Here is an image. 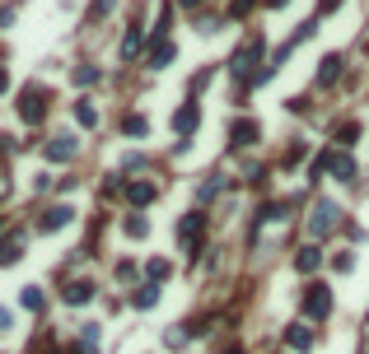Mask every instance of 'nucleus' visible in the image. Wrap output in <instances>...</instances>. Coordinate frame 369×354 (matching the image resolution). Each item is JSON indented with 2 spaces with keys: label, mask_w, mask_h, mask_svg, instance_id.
Here are the masks:
<instances>
[{
  "label": "nucleus",
  "mask_w": 369,
  "mask_h": 354,
  "mask_svg": "<svg viewBox=\"0 0 369 354\" xmlns=\"http://www.w3.org/2000/svg\"><path fill=\"white\" fill-rule=\"evenodd\" d=\"M327 312H332V289H327V285H309V289H304V317L323 321Z\"/></svg>",
  "instance_id": "obj_1"
},
{
  "label": "nucleus",
  "mask_w": 369,
  "mask_h": 354,
  "mask_svg": "<svg viewBox=\"0 0 369 354\" xmlns=\"http://www.w3.org/2000/svg\"><path fill=\"white\" fill-rule=\"evenodd\" d=\"M43 154H47V164H70V159L79 154V140L75 135H52Z\"/></svg>",
  "instance_id": "obj_2"
},
{
  "label": "nucleus",
  "mask_w": 369,
  "mask_h": 354,
  "mask_svg": "<svg viewBox=\"0 0 369 354\" xmlns=\"http://www.w3.org/2000/svg\"><path fill=\"white\" fill-rule=\"evenodd\" d=\"M202 229H206V215H182V224H178V243H182V252H197V238H202Z\"/></svg>",
  "instance_id": "obj_3"
},
{
  "label": "nucleus",
  "mask_w": 369,
  "mask_h": 354,
  "mask_svg": "<svg viewBox=\"0 0 369 354\" xmlns=\"http://www.w3.org/2000/svg\"><path fill=\"white\" fill-rule=\"evenodd\" d=\"M336 219H341V215H336V205H332V200H318L314 219H309V233H314V238H327V233L336 229Z\"/></svg>",
  "instance_id": "obj_4"
},
{
  "label": "nucleus",
  "mask_w": 369,
  "mask_h": 354,
  "mask_svg": "<svg viewBox=\"0 0 369 354\" xmlns=\"http://www.w3.org/2000/svg\"><path fill=\"white\" fill-rule=\"evenodd\" d=\"M70 219H75V210H70V205H52V210L38 215V233H56V229H66Z\"/></svg>",
  "instance_id": "obj_5"
},
{
  "label": "nucleus",
  "mask_w": 369,
  "mask_h": 354,
  "mask_svg": "<svg viewBox=\"0 0 369 354\" xmlns=\"http://www.w3.org/2000/svg\"><path fill=\"white\" fill-rule=\"evenodd\" d=\"M43 112H47V93H43V88H23V98H19V117H23V122H38Z\"/></svg>",
  "instance_id": "obj_6"
},
{
  "label": "nucleus",
  "mask_w": 369,
  "mask_h": 354,
  "mask_svg": "<svg viewBox=\"0 0 369 354\" xmlns=\"http://www.w3.org/2000/svg\"><path fill=\"white\" fill-rule=\"evenodd\" d=\"M258 56H262V42H248L243 52H238L234 61H229V70H234L238 79H248V75H253V66H258ZM253 79H258V75H253Z\"/></svg>",
  "instance_id": "obj_7"
},
{
  "label": "nucleus",
  "mask_w": 369,
  "mask_h": 354,
  "mask_svg": "<svg viewBox=\"0 0 369 354\" xmlns=\"http://www.w3.org/2000/svg\"><path fill=\"white\" fill-rule=\"evenodd\" d=\"M327 168H332L336 182H356V159L341 149V154H327Z\"/></svg>",
  "instance_id": "obj_8"
},
{
  "label": "nucleus",
  "mask_w": 369,
  "mask_h": 354,
  "mask_svg": "<svg viewBox=\"0 0 369 354\" xmlns=\"http://www.w3.org/2000/svg\"><path fill=\"white\" fill-rule=\"evenodd\" d=\"M229 140H234L238 149L258 144V122H248V117H243V122H234V126H229Z\"/></svg>",
  "instance_id": "obj_9"
},
{
  "label": "nucleus",
  "mask_w": 369,
  "mask_h": 354,
  "mask_svg": "<svg viewBox=\"0 0 369 354\" xmlns=\"http://www.w3.org/2000/svg\"><path fill=\"white\" fill-rule=\"evenodd\" d=\"M197 126H202V112H197V108H178V112H173V131H178V135H192Z\"/></svg>",
  "instance_id": "obj_10"
},
{
  "label": "nucleus",
  "mask_w": 369,
  "mask_h": 354,
  "mask_svg": "<svg viewBox=\"0 0 369 354\" xmlns=\"http://www.w3.org/2000/svg\"><path fill=\"white\" fill-rule=\"evenodd\" d=\"M23 256V233H10V238H0V266H14Z\"/></svg>",
  "instance_id": "obj_11"
},
{
  "label": "nucleus",
  "mask_w": 369,
  "mask_h": 354,
  "mask_svg": "<svg viewBox=\"0 0 369 354\" xmlns=\"http://www.w3.org/2000/svg\"><path fill=\"white\" fill-rule=\"evenodd\" d=\"M173 56H178V47L168 42V38H159V47H150V66H155V70H164L168 61H173Z\"/></svg>",
  "instance_id": "obj_12"
},
{
  "label": "nucleus",
  "mask_w": 369,
  "mask_h": 354,
  "mask_svg": "<svg viewBox=\"0 0 369 354\" xmlns=\"http://www.w3.org/2000/svg\"><path fill=\"white\" fill-rule=\"evenodd\" d=\"M126 200H131L136 210L150 205V200H155V182H131V187H126Z\"/></svg>",
  "instance_id": "obj_13"
},
{
  "label": "nucleus",
  "mask_w": 369,
  "mask_h": 354,
  "mask_svg": "<svg viewBox=\"0 0 369 354\" xmlns=\"http://www.w3.org/2000/svg\"><path fill=\"white\" fill-rule=\"evenodd\" d=\"M61 299H66L70 308H75V303H89V299H94V285H89V280H75V285H66V294H61Z\"/></svg>",
  "instance_id": "obj_14"
},
{
  "label": "nucleus",
  "mask_w": 369,
  "mask_h": 354,
  "mask_svg": "<svg viewBox=\"0 0 369 354\" xmlns=\"http://www.w3.org/2000/svg\"><path fill=\"white\" fill-rule=\"evenodd\" d=\"M285 345H290V350H309V345H314V331H309V326H290V331H285Z\"/></svg>",
  "instance_id": "obj_15"
},
{
  "label": "nucleus",
  "mask_w": 369,
  "mask_h": 354,
  "mask_svg": "<svg viewBox=\"0 0 369 354\" xmlns=\"http://www.w3.org/2000/svg\"><path fill=\"white\" fill-rule=\"evenodd\" d=\"M318 261H323V256H318V247H304V252L294 256V266H299L304 275H314V270H318Z\"/></svg>",
  "instance_id": "obj_16"
},
{
  "label": "nucleus",
  "mask_w": 369,
  "mask_h": 354,
  "mask_svg": "<svg viewBox=\"0 0 369 354\" xmlns=\"http://www.w3.org/2000/svg\"><path fill=\"white\" fill-rule=\"evenodd\" d=\"M168 270H173V266H168V261H164V256H155V261H150V266H145V275H150V285H164V280H168Z\"/></svg>",
  "instance_id": "obj_17"
},
{
  "label": "nucleus",
  "mask_w": 369,
  "mask_h": 354,
  "mask_svg": "<svg viewBox=\"0 0 369 354\" xmlns=\"http://www.w3.org/2000/svg\"><path fill=\"white\" fill-rule=\"evenodd\" d=\"M75 122L84 126V131H94V126H99V112H94L89 103H75Z\"/></svg>",
  "instance_id": "obj_18"
},
{
  "label": "nucleus",
  "mask_w": 369,
  "mask_h": 354,
  "mask_svg": "<svg viewBox=\"0 0 369 354\" xmlns=\"http://www.w3.org/2000/svg\"><path fill=\"white\" fill-rule=\"evenodd\" d=\"M145 233H150L145 215H131V219H126V238H145Z\"/></svg>",
  "instance_id": "obj_19"
},
{
  "label": "nucleus",
  "mask_w": 369,
  "mask_h": 354,
  "mask_svg": "<svg viewBox=\"0 0 369 354\" xmlns=\"http://www.w3.org/2000/svg\"><path fill=\"white\" fill-rule=\"evenodd\" d=\"M136 52H141V28H131V33L122 38V61H131Z\"/></svg>",
  "instance_id": "obj_20"
},
{
  "label": "nucleus",
  "mask_w": 369,
  "mask_h": 354,
  "mask_svg": "<svg viewBox=\"0 0 369 354\" xmlns=\"http://www.w3.org/2000/svg\"><path fill=\"white\" fill-rule=\"evenodd\" d=\"M23 308H28V312H43V289H38V285L23 289Z\"/></svg>",
  "instance_id": "obj_21"
},
{
  "label": "nucleus",
  "mask_w": 369,
  "mask_h": 354,
  "mask_svg": "<svg viewBox=\"0 0 369 354\" xmlns=\"http://www.w3.org/2000/svg\"><path fill=\"white\" fill-rule=\"evenodd\" d=\"M336 70H341V56H327V61H323V70H318V79H323V84H332V79H336Z\"/></svg>",
  "instance_id": "obj_22"
},
{
  "label": "nucleus",
  "mask_w": 369,
  "mask_h": 354,
  "mask_svg": "<svg viewBox=\"0 0 369 354\" xmlns=\"http://www.w3.org/2000/svg\"><path fill=\"white\" fill-rule=\"evenodd\" d=\"M155 303H159V289H155V285L136 294V308H155Z\"/></svg>",
  "instance_id": "obj_23"
},
{
  "label": "nucleus",
  "mask_w": 369,
  "mask_h": 354,
  "mask_svg": "<svg viewBox=\"0 0 369 354\" xmlns=\"http://www.w3.org/2000/svg\"><path fill=\"white\" fill-rule=\"evenodd\" d=\"M122 131H126V135H145L150 126H145V117H126V122H122Z\"/></svg>",
  "instance_id": "obj_24"
},
{
  "label": "nucleus",
  "mask_w": 369,
  "mask_h": 354,
  "mask_svg": "<svg viewBox=\"0 0 369 354\" xmlns=\"http://www.w3.org/2000/svg\"><path fill=\"white\" fill-rule=\"evenodd\" d=\"M356 135H360V126H356V122H346V126H341V131H336V140H341V149H346V144H356Z\"/></svg>",
  "instance_id": "obj_25"
},
{
  "label": "nucleus",
  "mask_w": 369,
  "mask_h": 354,
  "mask_svg": "<svg viewBox=\"0 0 369 354\" xmlns=\"http://www.w3.org/2000/svg\"><path fill=\"white\" fill-rule=\"evenodd\" d=\"M332 266L341 270V275H346V270H356V256H351V252H336V256H332Z\"/></svg>",
  "instance_id": "obj_26"
},
{
  "label": "nucleus",
  "mask_w": 369,
  "mask_h": 354,
  "mask_svg": "<svg viewBox=\"0 0 369 354\" xmlns=\"http://www.w3.org/2000/svg\"><path fill=\"white\" fill-rule=\"evenodd\" d=\"M253 5H258V0H234V5H229V19H243Z\"/></svg>",
  "instance_id": "obj_27"
},
{
  "label": "nucleus",
  "mask_w": 369,
  "mask_h": 354,
  "mask_svg": "<svg viewBox=\"0 0 369 354\" xmlns=\"http://www.w3.org/2000/svg\"><path fill=\"white\" fill-rule=\"evenodd\" d=\"M94 79H99V70H94V66H84V70H75V84H94Z\"/></svg>",
  "instance_id": "obj_28"
},
{
  "label": "nucleus",
  "mask_w": 369,
  "mask_h": 354,
  "mask_svg": "<svg viewBox=\"0 0 369 354\" xmlns=\"http://www.w3.org/2000/svg\"><path fill=\"white\" fill-rule=\"evenodd\" d=\"M14 23V10H0V28H10Z\"/></svg>",
  "instance_id": "obj_29"
},
{
  "label": "nucleus",
  "mask_w": 369,
  "mask_h": 354,
  "mask_svg": "<svg viewBox=\"0 0 369 354\" xmlns=\"http://www.w3.org/2000/svg\"><path fill=\"white\" fill-rule=\"evenodd\" d=\"M5 88H10V70H0V93H5Z\"/></svg>",
  "instance_id": "obj_30"
},
{
  "label": "nucleus",
  "mask_w": 369,
  "mask_h": 354,
  "mask_svg": "<svg viewBox=\"0 0 369 354\" xmlns=\"http://www.w3.org/2000/svg\"><path fill=\"white\" fill-rule=\"evenodd\" d=\"M5 326H10V312H5V308H0V331H5Z\"/></svg>",
  "instance_id": "obj_31"
},
{
  "label": "nucleus",
  "mask_w": 369,
  "mask_h": 354,
  "mask_svg": "<svg viewBox=\"0 0 369 354\" xmlns=\"http://www.w3.org/2000/svg\"><path fill=\"white\" fill-rule=\"evenodd\" d=\"M224 354H243V345H229V350H224Z\"/></svg>",
  "instance_id": "obj_32"
},
{
  "label": "nucleus",
  "mask_w": 369,
  "mask_h": 354,
  "mask_svg": "<svg viewBox=\"0 0 369 354\" xmlns=\"http://www.w3.org/2000/svg\"><path fill=\"white\" fill-rule=\"evenodd\" d=\"M280 5H290V0H271V10H280Z\"/></svg>",
  "instance_id": "obj_33"
},
{
  "label": "nucleus",
  "mask_w": 369,
  "mask_h": 354,
  "mask_svg": "<svg viewBox=\"0 0 369 354\" xmlns=\"http://www.w3.org/2000/svg\"><path fill=\"white\" fill-rule=\"evenodd\" d=\"M178 5H202V0H178Z\"/></svg>",
  "instance_id": "obj_34"
}]
</instances>
